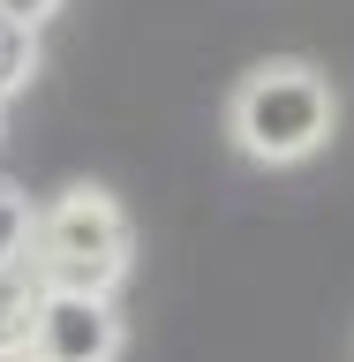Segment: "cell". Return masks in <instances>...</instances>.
Returning <instances> with one entry per match:
<instances>
[{
	"label": "cell",
	"instance_id": "cell-8",
	"mask_svg": "<svg viewBox=\"0 0 354 362\" xmlns=\"http://www.w3.org/2000/svg\"><path fill=\"white\" fill-rule=\"evenodd\" d=\"M16 362H38V355H16Z\"/></svg>",
	"mask_w": 354,
	"mask_h": 362
},
{
	"label": "cell",
	"instance_id": "cell-6",
	"mask_svg": "<svg viewBox=\"0 0 354 362\" xmlns=\"http://www.w3.org/2000/svg\"><path fill=\"white\" fill-rule=\"evenodd\" d=\"M30 219H38V204L23 197L16 181H0V264H23V249H30Z\"/></svg>",
	"mask_w": 354,
	"mask_h": 362
},
{
	"label": "cell",
	"instance_id": "cell-7",
	"mask_svg": "<svg viewBox=\"0 0 354 362\" xmlns=\"http://www.w3.org/2000/svg\"><path fill=\"white\" fill-rule=\"evenodd\" d=\"M61 8H68V0H0V16H8V23H23V30H45Z\"/></svg>",
	"mask_w": 354,
	"mask_h": 362
},
{
	"label": "cell",
	"instance_id": "cell-5",
	"mask_svg": "<svg viewBox=\"0 0 354 362\" xmlns=\"http://www.w3.org/2000/svg\"><path fill=\"white\" fill-rule=\"evenodd\" d=\"M30 76H38V30H23V23L0 16V106L16 90H30Z\"/></svg>",
	"mask_w": 354,
	"mask_h": 362
},
{
	"label": "cell",
	"instance_id": "cell-4",
	"mask_svg": "<svg viewBox=\"0 0 354 362\" xmlns=\"http://www.w3.org/2000/svg\"><path fill=\"white\" fill-rule=\"evenodd\" d=\"M30 317H38V279L23 264H0V362L30 355Z\"/></svg>",
	"mask_w": 354,
	"mask_h": 362
},
{
	"label": "cell",
	"instance_id": "cell-2",
	"mask_svg": "<svg viewBox=\"0 0 354 362\" xmlns=\"http://www.w3.org/2000/svg\"><path fill=\"white\" fill-rule=\"evenodd\" d=\"M339 129V90L309 61H264L226 98V136L256 166H309Z\"/></svg>",
	"mask_w": 354,
	"mask_h": 362
},
{
	"label": "cell",
	"instance_id": "cell-1",
	"mask_svg": "<svg viewBox=\"0 0 354 362\" xmlns=\"http://www.w3.org/2000/svg\"><path fill=\"white\" fill-rule=\"evenodd\" d=\"M129 264H136V234H129V211H121L113 189L76 181L53 204H38L30 249H23V272L38 287H53V294H121Z\"/></svg>",
	"mask_w": 354,
	"mask_h": 362
},
{
	"label": "cell",
	"instance_id": "cell-3",
	"mask_svg": "<svg viewBox=\"0 0 354 362\" xmlns=\"http://www.w3.org/2000/svg\"><path fill=\"white\" fill-rule=\"evenodd\" d=\"M121 310L113 294H53L38 287V317H30V355L38 362H121Z\"/></svg>",
	"mask_w": 354,
	"mask_h": 362
}]
</instances>
